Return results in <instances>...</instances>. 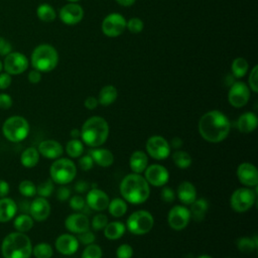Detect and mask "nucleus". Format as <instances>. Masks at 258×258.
Instances as JSON below:
<instances>
[{
	"label": "nucleus",
	"instance_id": "nucleus-1",
	"mask_svg": "<svg viewBox=\"0 0 258 258\" xmlns=\"http://www.w3.org/2000/svg\"><path fill=\"white\" fill-rule=\"evenodd\" d=\"M199 133L208 142H222L230 133L231 123L228 117L218 110L205 113L199 121Z\"/></svg>",
	"mask_w": 258,
	"mask_h": 258
},
{
	"label": "nucleus",
	"instance_id": "nucleus-2",
	"mask_svg": "<svg viewBox=\"0 0 258 258\" xmlns=\"http://www.w3.org/2000/svg\"><path fill=\"white\" fill-rule=\"evenodd\" d=\"M120 192L125 201L139 205L147 201L150 195L149 183L139 173L126 175L120 183Z\"/></svg>",
	"mask_w": 258,
	"mask_h": 258
},
{
	"label": "nucleus",
	"instance_id": "nucleus-3",
	"mask_svg": "<svg viewBox=\"0 0 258 258\" xmlns=\"http://www.w3.org/2000/svg\"><path fill=\"white\" fill-rule=\"evenodd\" d=\"M1 254L3 258H30L32 255V244L25 233H9L1 243Z\"/></svg>",
	"mask_w": 258,
	"mask_h": 258
},
{
	"label": "nucleus",
	"instance_id": "nucleus-4",
	"mask_svg": "<svg viewBox=\"0 0 258 258\" xmlns=\"http://www.w3.org/2000/svg\"><path fill=\"white\" fill-rule=\"evenodd\" d=\"M109 135L108 122L101 116H93L86 120L81 129V137L90 147H98L104 144Z\"/></svg>",
	"mask_w": 258,
	"mask_h": 258
},
{
	"label": "nucleus",
	"instance_id": "nucleus-5",
	"mask_svg": "<svg viewBox=\"0 0 258 258\" xmlns=\"http://www.w3.org/2000/svg\"><path fill=\"white\" fill-rule=\"evenodd\" d=\"M30 62L34 70L40 73H48L57 66L58 53L52 45L42 43L37 45L31 52Z\"/></svg>",
	"mask_w": 258,
	"mask_h": 258
},
{
	"label": "nucleus",
	"instance_id": "nucleus-6",
	"mask_svg": "<svg viewBox=\"0 0 258 258\" xmlns=\"http://www.w3.org/2000/svg\"><path fill=\"white\" fill-rule=\"evenodd\" d=\"M30 127L28 121L19 115H14L7 118L2 124V134L10 142L17 143L24 140Z\"/></svg>",
	"mask_w": 258,
	"mask_h": 258
},
{
	"label": "nucleus",
	"instance_id": "nucleus-7",
	"mask_svg": "<svg viewBox=\"0 0 258 258\" xmlns=\"http://www.w3.org/2000/svg\"><path fill=\"white\" fill-rule=\"evenodd\" d=\"M50 178L58 184H67L76 177L77 167L69 158H56L49 168Z\"/></svg>",
	"mask_w": 258,
	"mask_h": 258
},
{
	"label": "nucleus",
	"instance_id": "nucleus-8",
	"mask_svg": "<svg viewBox=\"0 0 258 258\" xmlns=\"http://www.w3.org/2000/svg\"><path fill=\"white\" fill-rule=\"evenodd\" d=\"M154 225L152 215L145 210L133 212L127 219V228L134 235H144L151 231Z\"/></svg>",
	"mask_w": 258,
	"mask_h": 258
},
{
	"label": "nucleus",
	"instance_id": "nucleus-9",
	"mask_svg": "<svg viewBox=\"0 0 258 258\" xmlns=\"http://www.w3.org/2000/svg\"><path fill=\"white\" fill-rule=\"evenodd\" d=\"M256 201V194L248 187H239L231 196L230 206L237 213H243L252 208Z\"/></svg>",
	"mask_w": 258,
	"mask_h": 258
},
{
	"label": "nucleus",
	"instance_id": "nucleus-10",
	"mask_svg": "<svg viewBox=\"0 0 258 258\" xmlns=\"http://www.w3.org/2000/svg\"><path fill=\"white\" fill-rule=\"evenodd\" d=\"M145 147L148 155L156 160L166 159L170 154V145L168 141L159 135L149 137Z\"/></svg>",
	"mask_w": 258,
	"mask_h": 258
},
{
	"label": "nucleus",
	"instance_id": "nucleus-11",
	"mask_svg": "<svg viewBox=\"0 0 258 258\" xmlns=\"http://www.w3.org/2000/svg\"><path fill=\"white\" fill-rule=\"evenodd\" d=\"M28 68V59L25 54L19 51H11L3 60V70L11 76H17L24 73Z\"/></svg>",
	"mask_w": 258,
	"mask_h": 258
},
{
	"label": "nucleus",
	"instance_id": "nucleus-12",
	"mask_svg": "<svg viewBox=\"0 0 258 258\" xmlns=\"http://www.w3.org/2000/svg\"><path fill=\"white\" fill-rule=\"evenodd\" d=\"M102 32L108 37L121 35L126 28V19L119 13H110L102 21Z\"/></svg>",
	"mask_w": 258,
	"mask_h": 258
},
{
	"label": "nucleus",
	"instance_id": "nucleus-13",
	"mask_svg": "<svg viewBox=\"0 0 258 258\" xmlns=\"http://www.w3.org/2000/svg\"><path fill=\"white\" fill-rule=\"evenodd\" d=\"M189 210L184 206L172 207L167 215V222L171 229L175 231L183 230L190 221Z\"/></svg>",
	"mask_w": 258,
	"mask_h": 258
},
{
	"label": "nucleus",
	"instance_id": "nucleus-14",
	"mask_svg": "<svg viewBox=\"0 0 258 258\" xmlns=\"http://www.w3.org/2000/svg\"><path fill=\"white\" fill-rule=\"evenodd\" d=\"M250 99V89L243 82L234 83L228 93V100L231 106L235 108L244 107Z\"/></svg>",
	"mask_w": 258,
	"mask_h": 258
},
{
	"label": "nucleus",
	"instance_id": "nucleus-15",
	"mask_svg": "<svg viewBox=\"0 0 258 258\" xmlns=\"http://www.w3.org/2000/svg\"><path fill=\"white\" fill-rule=\"evenodd\" d=\"M146 181L154 186H162L167 183L169 178L168 170L160 164H151L147 165L144 170Z\"/></svg>",
	"mask_w": 258,
	"mask_h": 258
},
{
	"label": "nucleus",
	"instance_id": "nucleus-16",
	"mask_svg": "<svg viewBox=\"0 0 258 258\" xmlns=\"http://www.w3.org/2000/svg\"><path fill=\"white\" fill-rule=\"evenodd\" d=\"M237 177L239 181L246 186H257L258 170L256 166L250 162H243L237 168Z\"/></svg>",
	"mask_w": 258,
	"mask_h": 258
},
{
	"label": "nucleus",
	"instance_id": "nucleus-17",
	"mask_svg": "<svg viewBox=\"0 0 258 258\" xmlns=\"http://www.w3.org/2000/svg\"><path fill=\"white\" fill-rule=\"evenodd\" d=\"M84 17V10L77 3H69L59 10V18L67 25L78 24Z\"/></svg>",
	"mask_w": 258,
	"mask_h": 258
},
{
	"label": "nucleus",
	"instance_id": "nucleus-18",
	"mask_svg": "<svg viewBox=\"0 0 258 258\" xmlns=\"http://www.w3.org/2000/svg\"><path fill=\"white\" fill-rule=\"evenodd\" d=\"M109 202V196L105 191L97 187H93L92 189H90L86 197L87 206L93 211L102 212L106 210L108 208Z\"/></svg>",
	"mask_w": 258,
	"mask_h": 258
},
{
	"label": "nucleus",
	"instance_id": "nucleus-19",
	"mask_svg": "<svg viewBox=\"0 0 258 258\" xmlns=\"http://www.w3.org/2000/svg\"><path fill=\"white\" fill-rule=\"evenodd\" d=\"M29 215L36 222L45 221L50 214V205L45 198H35L29 204Z\"/></svg>",
	"mask_w": 258,
	"mask_h": 258
},
{
	"label": "nucleus",
	"instance_id": "nucleus-20",
	"mask_svg": "<svg viewBox=\"0 0 258 258\" xmlns=\"http://www.w3.org/2000/svg\"><path fill=\"white\" fill-rule=\"evenodd\" d=\"M55 249L62 255H73L79 249V241L77 237L71 234L59 235L54 242Z\"/></svg>",
	"mask_w": 258,
	"mask_h": 258
},
{
	"label": "nucleus",
	"instance_id": "nucleus-21",
	"mask_svg": "<svg viewBox=\"0 0 258 258\" xmlns=\"http://www.w3.org/2000/svg\"><path fill=\"white\" fill-rule=\"evenodd\" d=\"M64 226L68 231L74 234H80L85 231H88L90 228L89 218L85 214L76 213L70 215L66 221Z\"/></svg>",
	"mask_w": 258,
	"mask_h": 258
},
{
	"label": "nucleus",
	"instance_id": "nucleus-22",
	"mask_svg": "<svg viewBox=\"0 0 258 258\" xmlns=\"http://www.w3.org/2000/svg\"><path fill=\"white\" fill-rule=\"evenodd\" d=\"M38 152L40 155L47 159H56L59 158L63 153V147L62 145L53 139H47L43 140L39 143Z\"/></svg>",
	"mask_w": 258,
	"mask_h": 258
},
{
	"label": "nucleus",
	"instance_id": "nucleus-23",
	"mask_svg": "<svg viewBox=\"0 0 258 258\" xmlns=\"http://www.w3.org/2000/svg\"><path fill=\"white\" fill-rule=\"evenodd\" d=\"M18 206L10 198H0V223L11 221L17 214Z\"/></svg>",
	"mask_w": 258,
	"mask_h": 258
},
{
	"label": "nucleus",
	"instance_id": "nucleus-24",
	"mask_svg": "<svg viewBox=\"0 0 258 258\" xmlns=\"http://www.w3.org/2000/svg\"><path fill=\"white\" fill-rule=\"evenodd\" d=\"M178 200L183 205H190L197 199V189L189 181H181L177 186Z\"/></svg>",
	"mask_w": 258,
	"mask_h": 258
},
{
	"label": "nucleus",
	"instance_id": "nucleus-25",
	"mask_svg": "<svg viewBox=\"0 0 258 258\" xmlns=\"http://www.w3.org/2000/svg\"><path fill=\"white\" fill-rule=\"evenodd\" d=\"M258 125V119L255 113L245 112L238 118L237 128L242 133H250L256 129Z\"/></svg>",
	"mask_w": 258,
	"mask_h": 258
},
{
	"label": "nucleus",
	"instance_id": "nucleus-26",
	"mask_svg": "<svg viewBox=\"0 0 258 258\" xmlns=\"http://www.w3.org/2000/svg\"><path fill=\"white\" fill-rule=\"evenodd\" d=\"M89 154L94 160V163H97L101 167H109L114 162L113 153L105 148H96L90 150Z\"/></svg>",
	"mask_w": 258,
	"mask_h": 258
},
{
	"label": "nucleus",
	"instance_id": "nucleus-27",
	"mask_svg": "<svg viewBox=\"0 0 258 258\" xmlns=\"http://www.w3.org/2000/svg\"><path fill=\"white\" fill-rule=\"evenodd\" d=\"M147 163H148V157L146 155L145 152L141 151V150H137L134 151L129 159V165L131 170L134 173H142L144 172L145 168L147 167Z\"/></svg>",
	"mask_w": 258,
	"mask_h": 258
},
{
	"label": "nucleus",
	"instance_id": "nucleus-28",
	"mask_svg": "<svg viewBox=\"0 0 258 258\" xmlns=\"http://www.w3.org/2000/svg\"><path fill=\"white\" fill-rule=\"evenodd\" d=\"M189 206L190 208L188 210L190 213V218H192L196 222L203 221L209 209L208 202L205 199H196Z\"/></svg>",
	"mask_w": 258,
	"mask_h": 258
},
{
	"label": "nucleus",
	"instance_id": "nucleus-29",
	"mask_svg": "<svg viewBox=\"0 0 258 258\" xmlns=\"http://www.w3.org/2000/svg\"><path fill=\"white\" fill-rule=\"evenodd\" d=\"M103 230H104V235L108 240H118L124 235L126 231V227L123 223L115 221V222L108 223Z\"/></svg>",
	"mask_w": 258,
	"mask_h": 258
},
{
	"label": "nucleus",
	"instance_id": "nucleus-30",
	"mask_svg": "<svg viewBox=\"0 0 258 258\" xmlns=\"http://www.w3.org/2000/svg\"><path fill=\"white\" fill-rule=\"evenodd\" d=\"M39 152L35 147H27L20 155V162L26 168H32L37 165L39 161Z\"/></svg>",
	"mask_w": 258,
	"mask_h": 258
},
{
	"label": "nucleus",
	"instance_id": "nucleus-31",
	"mask_svg": "<svg viewBox=\"0 0 258 258\" xmlns=\"http://www.w3.org/2000/svg\"><path fill=\"white\" fill-rule=\"evenodd\" d=\"M117 96H118L117 89L114 86L108 85L101 89L98 97V102L102 106H109L116 101Z\"/></svg>",
	"mask_w": 258,
	"mask_h": 258
},
{
	"label": "nucleus",
	"instance_id": "nucleus-32",
	"mask_svg": "<svg viewBox=\"0 0 258 258\" xmlns=\"http://www.w3.org/2000/svg\"><path fill=\"white\" fill-rule=\"evenodd\" d=\"M34 220L28 214H20L15 217L13 221V227L17 232L26 233L33 227Z\"/></svg>",
	"mask_w": 258,
	"mask_h": 258
},
{
	"label": "nucleus",
	"instance_id": "nucleus-33",
	"mask_svg": "<svg viewBox=\"0 0 258 258\" xmlns=\"http://www.w3.org/2000/svg\"><path fill=\"white\" fill-rule=\"evenodd\" d=\"M108 211L109 213L115 217V218H119V217H122L126 214L127 212V204L124 200L122 199H114L112 201L109 202V205H108Z\"/></svg>",
	"mask_w": 258,
	"mask_h": 258
},
{
	"label": "nucleus",
	"instance_id": "nucleus-34",
	"mask_svg": "<svg viewBox=\"0 0 258 258\" xmlns=\"http://www.w3.org/2000/svg\"><path fill=\"white\" fill-rule=\"evenodd\" d=\"M258 243H257V236L255 235L253 238L250 237H241L237 240V248L240 252H243L245 254H249L253 252L255 249H257Z\"/></svg>",
	"mask_w": 258,
	"mask_h": 258
},
{
	"label": "nucleus",
	"instance_id": "nucleus-35",
	"mask_svg": "<svg viewBox=\"0 0 258 258\" xmlns=\"http://www.w3.org/2000/svg\"><path fill=\"white\" fill-rule=\"evenodd\" d=\"M36 15L38 19L43 22H51L55 19L56 13L53 7L47 3L40 4L36 9Z\"/></svg>",
	"mask_w": 258,
	"mask_h": 258
},
{
	"label": "nucleus",
	"instance_id": "nucleus-36",
	"mask_svg": "<svg viewBox=\"0 0 258 258\" xmlns=\"http://www.w3.org/2000/svg\"><path fill=\"white\" fill-rule=\"evenodd\" d=\"M172 160H173V163L175 164V166L178 168H181V169L188 168L192 162V159H191V156L189 155V153H187L186 151H182V150L174 151V153L172 154Z\"/></svg>",
	"mask_w": 258,
	"mask_h": 258
},
{
	"label": "nucleus",
	"instance_id": "nucleus-37",
	"mask_svg": "<svg viewBox=\"0 0 258 258\" xmlns=\"http://www.w3.org/2000/svg\"><path fill=\"white\" fill-rule=\"evenodd\" d=\"M248 62L244 57H236L231 66V72L237 79L244 77L248 72Z\"/></svg>",
	"mask_w": 258,
	"mask_h": 258
},
{
	"label": "nucleus",
	"instance_id": "nucleus-38",
	"mask_svg": "<svg viewBox=\"0 0 258 258\" xmlns=\"http://www.w3.org/2000/svg\"><path fill=\"white\" fill-rule=\"evenodd\" d=\"M32 255L35 258H51L53 255V250L50 244L41 242L32 247Z\"/></svg>",
	"mask_w": 258,
	"mask_h": 258
},
{
	"label": "nucleus",
	"instance_id": "nucleus-39",
	"mask_svg": "<svg viewBox=\"0 0 258 258\" xmlns=\"http://www.w3.org/2000/svg\"><path fill=\"white\" fill-rule=\"evenodd\" d=\"M66 151L70 157L78 158L84 152V144L80 139H71L66 145Z\"/></svg>",
	"mask_w": 258,
	"mask_h": 258
},
{
	"label": "nucleus",
	"instance_id": "nucleus-40",
	"mask_svg": "<svg viewBox=\"0 0 258 258\" xmlns=\"http://www.w3.org/2000/svg\"><path fill=\"white\" fill-rule=\"evenodd\" d=\"M54 190V182L48 178L36 185V194L42 198H48Z\"/></svg>",
	"mask_w": 258,
	"mask_h": 258
},
{
	"label": "nucleus",
	"instance_id": "nucleus-41",
	"mask_svg": "<svg viewBox=\"0 0 258 258\" xmlns=\"http://www.w3.org/2000/svg\"><path fill=\"white\" fill-rule=\"evenodd\" d=\"M19 192L26 198H32L36 195V185L29 179L22 180L18 185Z\"/></svg>",
	"mask_w": 258,
	"mask_h": 258
},
{
	"label": "nucleus",
	"instance_id": "nucleus-42",
	"mask_svg": "<svg viewBox=\"0 0 258 258\" xmlns=\"http://www.w3.org/2000/svg\"><path fill=\"white\" fill-rule=\"evenodd\" d=\"M102 254L103 252L101 247L97 244L92 243L86 246V248L82 253L81 258H102Z\"/></svg>",
	"mask_w": 258,
	"mask_h": 258
},
{
	"label": "nucleus",
	"instance_id": "nucleus-43",
	"mask_svg": "<svg viewBox=\"0 0 258 258\" xmlns=\"http://www.w3.org/2000/svg\"><path fill=\"white\" fill-rule=\"evenodd\" d=\"M126 27L131 33H139L143 30V21L138 17H132L126 21Z\"/></svg>",
	"mask_w": 258,
	"mask_h": 258
},
{
	"label": "nucleus",
	"instance_id": "nucleus-44",
	"mask_svg": "<svg viewBox=\"0 0 258 258\" xmlns=\"http://www.w3.org/2000/svg\"><path fill=\"white\" fill-rule=\"evenodd\" d=\"M107 224H108V218L104 214H98V215L94 216V218L92 220V228L95 231L103 230Z\"/></svg>",
	"mask_w": 258,
	"mask_h": 258
},
{
	"label": "nucleus",
	"instance_id": "nucleus-45",
	"mask_svg": "<svg viewBox=\"0 0 258 258\" xmlns=\"http://www.w3.org/2000/svg\"><path fill=\"white\" fill-rule=\"evenodd\" d=\"M117 258H131L133 256V248L129 244H121L116 250Z\"/></svg>",
	"mask_w": 258,
	"mask_h": 258
},
{
	"label": "nucleus",
	"instance_id": "nucleus-46",
	"mask_svg": "<svg viewBox=\"0 0 258 258\" xmlns=\"http://www.w3.org/2000/svg\"><path fill=\"white\" fill-rule=\"evenodd\" d=\"M248 83H249L250 89L254 93H257L258 92V67L257 66H255L252 69L249 79H248Z\"/></svg>",
	"mask_w": 258,
	"mask_h": 258
},
{
	"label": "nucleus",
	"instance_id": "nucleus-47",
	"mask_svg": "<svg viewBox=\"0 0 258 258\" xmlns=\"http://www.w3.org/2000/svg\"><path fill=\"white\" fill-rule=\"evenodd\" d=\"M79 236L77 237L79 243H82L83 245H90L92 243H94L96 237H95V234L91 231H85L83 233H80L78 234Z\"/></svg>",
	"mask_w": 258,
	"mask_h": 258
},
{
	"label": "nucleus",
	"instance_id": "nucleus-48",
	"mask_svg": "<svg viewBox=\"0 0 258 258\" xmlns=\"http://www.w3.org/2000/svg\"><path fill=\"white\" fill-rule=\"evenodd\" d=\"M70 207L75 211H81L86 207V201L81 196H74L70 199Z\"/></svg>",
	"mask_w": 258,
	"mask_h": 258
},
{
	"label": "nucleus",
	"instance_id": "nucleus-49",
	"mask_svg": "<svg viewBox=\"0 0 258 258\" xmlns=\"http://www.w3.org/2000/svg\"><path fill=\"white\" fill-rule=\"evenodd\" d=\"M79 166L82 170H85V171L92 169V167L94 166V160L91 157V155L88 154V155L82 156L79 159Z\"/></svg>",
	"mask_w": 258,
	"mask_h": 258
},
{
	"label": "nucleus",
	"instance_id": "nucleus-50",
	"mask_svg": "<svg viewBox=\"0 0 258 258\" xmlns=\"http://www.w3.org/2000/svg\"><path fill=\"white\" fill-rule=\"evenodd\" d=\"M160 198L165 203H172L175 200V192L171 187H163L160 191Z\"/></svg>",
	"mask_w": 258,
	"mask_h": 258
},
{
	"label": "nucleus",
	"instance_id": "nucleus-51",
	"mask_svg": "<svg viewBox=\"0 0 258 258\" xmlns=\"http://www.w3.org/2000/svg\"><path fill=\"white\" fill-rule=\"evenodd\" d=\"M13 100L9 94L0 93V109L8 110L12 107Z\"/></svg>",
	"mask_w": 258,
	"mask_h": 258
},
{
	"label": "nucleus",
	"instance_id": "nucleus-52",
	"mask_svg": "<svg viewBox=\"0 0 258 258\" xmlns=\"http://www.w3.org/2000/svg\"><path fill=\"white\" fill-rule=\"evenodd\" d=\"M11 51H12L11 43L3 36H0V56H6Z\"/></svg>",
	"mask_w": 258,
	"mask_h": 258
},
{
	"label": "nucleus",
	"instance_id": "nucleus-53",
	"mask_svg": "<svg viewBox=\"0 0 258 258\" xmlns=\"http://www.w3.org/2000/svg\"><path fill=\"white\" fill-rule=\"evenodd\" d=\"M12 83L11 75L7 74L6 72L0 73V90H6L10 87Z\"/></svg>",
	"mask_w": 258,
	"mask_h": 258
},
{
	"label": "nucleus",
	"instance_id": "nucleus-54",
	"mask_svg": "<svg viewBox=\"0 0 258 258\" xmlns=\"http://www.w3.org/2000/svg\"><path fill=\"white\" fill-rule=\"evenodd\" d=\"M70 197H71V190H70V188L68 186H64V184H63L62 186L57 188V190H56V198H57L58 201L64 202Z\"/></svg>",
	"mask_w": 258,
	"mask_h": 258
},
{
	"label": "nucleus",
	"instance_id": "nucleus-55",
	"mask_svg": "<svg viewBox=\"0 0 258 258\" xmlns=\"http://www.w3.org/2000/svg\"><path fill=\"white\" fill-rule=\"evenodd\" d=\"M27 79H28V82L31 84H38L41 81V73L33 69L28 73Z\"/></svg>",
	"mask_w": 258,
	"mask_h": 258
},
{
	"label": "nucleus",
	"instance_id": "nucleus-56",
	"mask_svg": "<svg viewBox=\"0 0 258 258\" xmlns=\"http://www.w3.org/2000/svg\"><path fill=\"white\" fill-rule=\"evenodd\" d=\"M10 190V185L5 179H0V198H5L8 196Z\"/></svg>",
	"mask_w": 258,
	"mask_h": 258
},
{
	"label": "nucleus",
	"instance_id": "nucleus-57",
	"mask_svg": "<svg viewBox=\"0 0 258 258\" xmlns=\"http://www.w3.org/2000/svg\"><path fill=\"white\" fill-rule=\"evenodd\" d=\"M99 102H98V99L95 98V97H88L86 100H85V107L88 109V110H94L97 108Z\"/></svg>",
	"mask_w": 258,
	"mask_h": 258
},
{
	"label": "nucleus",
	"instance_id": "nucleus-58",
	"mask_svg": "<svg viewBox=\"0 0 258 258\" xmlns=\"http://www.w3.org/2000/svg\"><path fill=\"white\" fill-rule=\"evenodd\" d=\"M89 189V183L85 180H79L76 184H75V190L77 192L83 194L85 191H87Z\"/></svg>",
	"mask_w": 258,
	"mask_h": 258
},
{
	"label": "nucleus",
	"instance_id": "nucleus-59",
	"mask_svg": "<svg viewBox=\"0 0 258 258\" xmlns=\"http://www.w3.org/2000/svg\"><path fill=\"white\" fill-rule=\"evenodd\" d=\"M181 145H182V140L178 137H174L170 141V146L175 149H179L181 147Z\"/></svg>",
	"mask_w": 258,
	"mask_h": 258
},
{
	"label": "nucleus",
	"instance_id": "nucleus-60",
	"mask_svg": "<svg viewBox=\"0 0 258 258\" xmlns=\"http://www.w3.org/2000/svg\"><path fill=\"white\" fill-rule=\"evenodd\" d=\"M136 0H116V2L121 5V6H124V7H129L131 5H133L135 3Z\"/></svg>",
	"mask_w": 258,
	"mask_h": 258
},
{
	"label": "nucleus",
	"instance_id": "nucleus-61",
	"mask_svg": "<svg viewBox=\"0 0 258 258\" xmlns=\"http://www.w3.org/2000/svg\"><path fill=\"white\" fill-rule=\"evenodd\" d=\"M71 136H72L73 139H79V137H81V130L73 129L71 131Z\"/></svg>",
	"mask_w": 258,
	"mask_h": 258
},
{
	"label": "nucleus",
	"instance_id": "nucleus-62",
	"mask_svg": "<svg viewBox=\"0 0 258 258\" xmlns=\"http://www.w3.org/2000/svg\"><path fill=\"white\" fill-rule=\"evenodd\" d=\"M198 258H212V257L209 256V255H201V256H199Z\"/></svg>",
	"mask_w": 258,
	"mask_h": 258
},
{
	"label": "nucleus",
	"instance_id": "nucleus-63",
	"mask_svg": "<svg viewBox=\"0 0 258 258\" xmlns=\"http://www.w3.org/2000/svg\"><path fill=\"white\" fill-rule=\"evenodd\" d=\"M3 71V61L0 59V73Z\"/></svg>",
	"mask_w": 258,
	"mask_h": 258
},
{
	"label": "nucleus",
	"instance_id": "nucleus-64",
	"mask_svg": "<svg viewBox=\"0 0 258 258\" xmlns=\"http://www.w3.org/2000/svg\"><path fill=\"white\" fill-rule=\"evenodd\" d=\"M69 2H71V3H76V2H78L79 0H68Z\"/></svg>",
	"mask_w": 258,
	"mask_h": 258
}]
</instances>
